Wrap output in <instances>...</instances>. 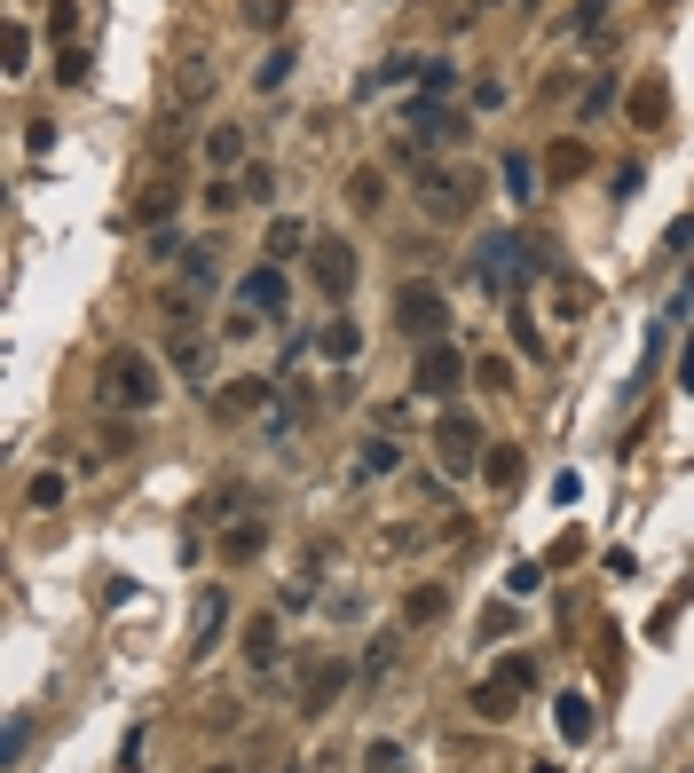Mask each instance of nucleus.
<instances>
[{
	"label": "nucleus",
	"mask_w": 694,
	"mask_h": 773,
	"mask_svg": "<svg viewBox=\"0 0 694 773\" xmlns=\"http://www.w3.org/2000/svg\"><path fill=\"white\" fill-rule=\"evenodd\" d=\"M347 206H356V214L387 206V175H379V166H356V175H347Z\"/></svg>",
	"instance_id": "nucleus-24"
},
{
	"label": "nucleus",
	"mask_w": 694,
	"mask_h": 773,
	"mask_svg": "<svg viewBox=\"0 0 694 773\" xmlns=\"http://www.w3.org/2000/svg\"><path fill=\"white\" fill-rule=\"evenodd\" d=\"M576 497H584V474L561 466V474H553V505H576Z\"/></svg>",
	"instance_id": "nucleus-51"
},
{
	"label": "nucleus",
	"mask_w": 694,
	"mask_h": 773,
	"mask_svg": "<svg viewBox=\"0 0 694 773\" xmlns=\"http://www.w3.org/2000/svg\"><path fill=\"white\" fill-rule=\"evenodd\" d=\"M607 103H616V79H592V88H584V119H599Z\"/></svg>",
	"instance_id": "nucleus-50"
},
{
	"label": "nucleus",
	"mask_w": 694,
	"mask_h": 773,
	"mask_svg": "<svg viewBox=\"0 0 694 773\" xmlns=\"http://www.w3.org/2000/svg\"><path fill=\"white\" fill-rule=\"evenodd\" d=\"M443 608H450V592H443V584H410V599H403V624L418 632V624H434Z\"/></svg>",
	"instance_id": "nucleus-28"
},
{
	"label": "nucleus",
	"mask_w": 694,
	"mask_h": 773,
	"mask_svg": "<svg viewBox=\"0 0 694 773\" xmlns=\"http://www.w3.org/2000/svg\"><path fill=\"white\" fill-rule=\"evenodd\" d=\"M418 206H426V221H466L474 214V166H426Z\"/></svg>",
	"instance_id": "nucleus-6"
},
{
	"label": "nucleus",
	"mask_w": 694,
	"mask_h": 773,
	"mask_svg": "<svg viewBox=\"0 0 694 773\" xmlns=\"http://www.w3.org/2000/svg\"><path fill=\"white\" fill-rule=\"evenodd\" d=\"M395 331L418 339V348H426V339H450V300H443L434 277H403L395 285Z\"/></svg>",
	"instance_id": "nucleus-2"
},
{
	"label": "nucleus",
	"mask_w": 694,
	"mask_h": 773,
	"mask_svg": "<svg viewBox=\"0 0 694 773\" xmlns=\"http://www.w3.org/2000/svg\"><path fill=\"white\" fill-rule=\"evenodd\" d=\"M316 356H331V364H356V356H364V324H356V316H331V324H316Z\"/></svg>",
	"instance_id": "nucleus-15"
},
{
	"label": "nucleus",
	"mask_w": 694,
	"mask_h": 773,
	"mask_svg": "<svg viewBox=\"0 0 694 773\" xmlns=\"http://www.w3.org/2000/svg\"><path fill=\"white\" fill-rule=\"evenodd\" d=\"M308 277H316L324 300H347V293H356V277H364V269H356V245H347V237H316V269H308Z\"/></svg>",
	"instance_id": "nucleus-8"
},
{
	"label": "nucleus",
	"mask_w": 694,
	"mask_h": 773,
	"mask_svg": "<svg viewBox=\"0 0 694 773\" xmlns=\"http://www.w3.org/2000/svg\"><path fill=\"white\" fill-rule=\"evenodd\" d=\"M24 150H56V119H32L24 127Z\"/></svg>",
	"instance_id": "nucleus-53"
},
{
	"label": "nucleus",
	"mask_w": 694,
	"mask_h": 773,
	"mask_svg": "<svg viewBox=\"0 0 694 773\" xmlns=\"http://www.w3.org/2000/svg\"><path fill=\"white\" fill-rule=\"evenodd\" d=\"M277 655H285V647H277V616H260V624L245 632V663H252V671H277Z\"/></svg>",
	"instance_id": "nucleus-29"
},
{
	"label": "nucleus",
	"mask_w": 694,
	"mask_h": 773,
	"mask_svg": "<svg viewBox=\"0 0 694 773\" xmlns=\"http://www.w3.org/2000/svg\"><path fill=\"white\" fill-rule=\"evenodd\" d=\"M513 348H520V356H545V331H537L529 308H513Z\"/></svg>",
	"instance_id": "nucleus-37"
},
{
	"label": "nucleus",
	"mask_w": 694,
	"mask_h": 773,
	"mask_svg": "<svg viewBox=\"0 0 694 773\" xmlns=\"http://www.w3.org/2000/svg\"><path fill=\"white\" fill-rule=\"evenodd\" d=\"M63 497H71V482H63V474H56V466H48V474H32V482H24V505H32V513H63Z\"/></svg>",
	"instance_id": "nucleus-30"
},
{
	"label": "nucleus",
	"mask_w": 694,
	"mask_h": 773,
	"mask_svg": "<svg viewBox=\"0 0 694 773\" xmlns=\"http://www.w3.org/2000/svg\"><path fill=\"white\" fill-rule=\"evenodd\" d=\"M537 584H545V561H520V568H513V576H505V592H513V599H529V592H537Z\"/></svg>",
	"instance_id": "nucleus-44"
},
{
	"label": "nucleus",
	"mask_w": 694,
	"mask_h": 773,
	"mask_svg": "<svg viewBox=\"0 0 694 773\" xmlns=\"http://www.w3.org/2000/svg\"><path fill=\"white\" fill-rule=\"evenodd\" d=\"M418 71H426V56H387V63H371V71L356 79V103H371V96H387V88H418Z\"/></svg>",
	"instance_id": "nucleus-14"
},
{
	"label": "nucleus",
	"mask_w": 694,
	"mask_h": 773,
	"mask_svg": "<svg viewBox=\"0 0 694 773\" xmlns=\"http://www.w3.org/2000/svg\"><path fill=\"white\" fill-rule=\"evenodd\" d=\"M308 418H316V403H308L300 387H285V395L269 403V418H260V426H269V443H293V435H300Z\"/></svg>",
	"instance_id": "nucleus-16"
},
{
	"label": "nucleus",
	"mask_w": 694,
	"mask_h": 773,
	"mask_svg": "<svg viewBox=\"0 0 694 773\" xmlns=\"http://www.w3.org/2000/svg\"><path fill=\"white\" fill-rule=\"evenodd\" d=\"M252 553H269V522H237V529H221V561H252Z\"/></svg>",
	"instance_id": "nucleus-27"
},
{
	"label": "nucleus",
	"mask_w": 694,
	"mask_h": 773,
	"mask_svg": "<svg viewBox=\"0 0 694 773\" xmlns=\"http://www.w3.org/2000/svg\"><path fill=\"white\" fill-rule=\"evenodd\" d=\"M482 482H489V489H513V482H520V450H513V443H497V450L482 458Z\"/></svg>",
	"instance_id": "nucleus-31"
},
{
	"label": "nucleus",
	"mask_w": 694,
	"mask_h": 773,
	"mask_svg": "<svg viewBox=\"0 0 694 773\" xmlns=\"http://www.w3.org/2000/svg\"><path fill=\"white\" fill-rule=\"evenodd\" d=\"M678 387H686V403H694V339L678 348Z\"/></svg>",
	"instance_id": "nucleus-55"
},
{
	"label": "nucleus",
	"mask_w": 694,
	"mask_h": 773,
	"mask_svg": "<svg viewBox=\"0 0 694 773\" xmlns=\"http://www.w3.org/2000/svg\"><path fill=\"white\" fill-rule=\"evenodd\" d=\"M221 624H229V592H221V584H206V592H198V608H190V663H206V655L221 647Z\"/></svg>",
	"instance_id": "nucleus-13"
},
{
	"label": "nucleus",
	"mask_w": 694,
	"mask_h": 773,
	"mask_svg": "<svg viewBox=\"0 0 694 773\" xmlns=\"http://www.w3.org/2000/svg\"><path fill=\"white\" fill-rule=\"evenodd\" d=\"M607 190H616V198L632 206V198L647 190V166H640V158H632V166H616V175H607Z\"/></svg>",
	"instance_id": "nucleus-40"
},
{
	"label": "nucleus",
	"mask_w": 694,
	"mask_h": 773,
	"mask_svg": "<svg viewBox=\"0 0 694 773\" xmlns=\"http://www.w3.org/2000/svg\"><path fill=\"white\" fill-rule=\"evenodd\" d=\"M174 206H182V190H174V182H150V190L135 198V229H166Z\"/></svg>",
	"instance_id": "nucleus-20"
},
{
	"label": "nucleus",
	"mask_w": 694,
	"mask_h": 773,
	"mask_svg": "<svg viewBox=\"0 0 694 773\" xmlns=\"http://www.w3.org/2000/svg\"><path fill=\"white\" fill-rule=\"evenodd\" d=\"M237 190H245V206H269V190H277V175H269V166H260V158H252V166H245V182H237Z\"/></svg>",
	"instance_id": "nucleus-39"
},
{
	"label": "nucleus",
	"mask_w": 694,
	"mask_h": 773,
	"mask_svg": "<svg viewBox=\"0 0 694 773\" xmlns=\"http://www.w3.org/2000/svg\"><path fill=\"white\" fill-rule=\"evenodd\" d=\"M474 277H482L489 300H520V285L537 277V245L520 229H482L474 237Z\"/></svg>",
	"instance_id": "nucleus-1"
},
{
	"label": "nucleus",
	"mask_w": 694,
	"mask_h": 773,
	"mask_svg": "<svg viewBox=\"0 0 694 773\" xmlns=\"http://www.w3.org/2000/svg\"><path fill=\"white\" fill-rule=\"evenodd\" d=\"M529 686H537V655H505V663H497V671L474 686V711L505 726V719L520 711V695H529Z\"/></svg>",
	"instance_id": "nucleus-5"
},
{
	"label": "nucleus",
	"mask_w": 694,
	"mask_h": 773,
	"mask_svg": "<svg viewBox=\"0 0 694 773\" xmlns=\"http://www.w3.org/2000/svg\"><path fill=\"white\" fill-rule=\"evenodd\" d=\"M182 71H190V79H182V103H206V96H214V71H206V63H182Z\"/></svg>",
	"instance_id": "nucleus-48"
},
{
	"label": "nucleus",
	"mask_w": 694,
	"mask_h": 773,
	"mask_svg": "<svg viewBox=\"0 0 694 773\" xmlns=\"http://www.w3.org/2000/svg\"><path fill=\"white\" fill-rule=\"evenodd\" d=\"M592 300H599V293H592L576 269H561V277H553V316H561V324H584V316H592Z\"/></svg>",
	"instance_id": "nucleus-17"
},
{
	"label": "nucleus",
	"mask_w": 694,
	"mask_h": 773,
	"mask_svg": "<svg viewBox=\"0 0 694 773\" xmlns=\"http://www.w3.org/2000/svg\"><path fill=\"white\" fill-rule=\"evenodd\" d=\"M387 663H395V640H379V647L364 655V678H387Z\"/></svg>",
	"instance_id": "nucleus-54"
},
{
	"label": "nucleus",
	"mask_w": 694,
	"mask_h": 773,
	"mask_svg": "<svg viewBox=\"0 0 694 773\" xmlns=\"http://www.w3.org/2000/svg\"><path fill=\"white\" fill-rule=\"evenodd\" d=\"M24 742H32V719L17 711V719H9V734H0V757H9V765H17V757H24Z\"/></svg>",
	"instance_id": "nucleus-46"
},
{
	"label": "nucleus",
	"mask_w": 694,
	"mask_h": 773,
	"mask_svg": "<svg viewBox=\"0 0 694 773\" xmlns=\"http://www.w3.org/2000/svg\"><path fill=\"white\" fill-rule=\"evenodd\" d=\"M347 678H364V663H347V655H324V663L300 678V711H308V719H324V711L347 695Z\"/></svg>",
	"instance_id": "nucleus-10"
},
{
	"label": "nucleus",
	"mask_w": 694,
	"mask_h": 773,
	"mask_svg": "<svg viewBox=\"0 0 694 773\" xmlns=\"http://www.w3.org/2000/svg\"><path fill=\"white\" fill-rule=\"evenodd\" d=\"M119 773H142V765H135V757H127V765H119Z\"/></svg>",
	"instance_id": "nucleus-57"
},
{
	"label": "nucleus",
	"mask_w": 694,
	"mask_h": 773,
	"mask_svg": "<svg viewBox=\"0 0 694 773\" xmlns=\"http://www.w3.org/2000/svg\"><path fill=\"white\" fill-rule=\"evenodd\" d=\"M466 387V356H458V339H426L418 364H410V395L418 403H458Z\"/></svg>",
	"instance_id": "nucleus-4"
},
{
	"label": "nucleus",
	"mask_w": 694,
	"mask_h": 773,
	"mask_svg": "<svg viewBox=\"0 0 694 773\" xmlns=\"http://www.w3.org/2000/svg\"><path fill=\"white\" fill-rule=\"evenodd\" d=\"M285 17H293V0H245V24L252 32H285Z\"/></svg>",
	"instance_id": "nucleus-33"
},
{
	"label": "nucleus",
	"mask_w": 694,
	"mask_h": 773,
	"mask_svg": "<svg viewBox=\"0 0 694 773\" xmlns=\"http://www.w3.org/2000/svg\"><path fill=\"white\" fill-rule=\"evenodd\" d=\"M553 726H561L568 750H584V742H592V703H584V695H561V703H553Z\"/></svg>",
	"instance_id": "nucleus-21"
},
{
	"label": "nucleus",
	"mask_w": 694,
	"mask_h": 773,
	"mask_svg": "<svg viewBox=\"0 0 694 773\" xmlns=\"http://www.w3.org/2000/svg\"><path fill=\"white\" fill-rule=\"evenodd\" d=\"M285 300H293V285H285V269H277V261H260V269H245V277H237V308H245V316H260V324L285 316Z\"/></svg>",
	"instance_id": "nucleus-9"
},
{
	"label": "nucleus",
	"mask_w": 694,
	"mask_h": 773,
	"mask_svg": "<svg viewBox=\"0 0 694 773\" xmlns=\"http://www.w3.org/2000/svg\"><path fill=\"white\" fill-rule=\"evenodd\" d=\"M182 285H190V300H206V293L221 285V252H214V245H190V252H182Z\"/></svg>",
	"instance_id": "nucleus-19"
},
{
	"label": "nucleus",
	"mask_w": 694,
	"mask_h": 773,
	"mask_svg": "<svg viewBox=\"0 0 694 773\" xmlns=\"http://www.w3.org/2000/svg\"><path fill=\"white\" fill-rule=\"evenodd\" d=\"M418 96H426V103H450V96H458V63H450V56H426Z\"/></svg>",
	"instance_id": "nucleus-26"
},
{
	"label": "nucleus",
	"mask_w": 694,
	"mask_h": 773,
	"mask_svg": "<svg viewBox=\"0 0 694 773\" xmlns=\"http://www.w3.org/2000/svg\"><path fill=\"white\" fill-rule=\"evenodd\" d=\"M277 395H285L277 379H252V371H245V379H221L214 410H221V418H269V403H277Z\"/></svg>",
	"instance_id": "nucleus-12"
},
{
	"label": "nucleus",
	"mask_w": 694,
	"mask_h": 773,
	"mask_svg": "<svg viewBox=\"0 0 694 773\" xmlns=\"http://www.w3.org/2000/svg\"><path fill=\"white\" fill-rule=\"evenodd\" d=\"M497 175H505V198H513V206H537V158H529V150H505Z\"/></svg>",
	"instance_id": "nucleus-18"
},
{
	"label": "nucleus",
	"mask_w": 694,
	"mask_h": 773,
	"mask_svg": "<svg viewBox=\"0 0 694 773\" xmlns=\"http://www.w3.org/2000/svg\"><path fill=\"white\" fill-rule=\"evenodd\" d=\"M293 71H300V56H293V40H277L269 56H260V71H252V88H260V96H277L285 79H293Z\"/></svg>",
	"instance_id": "nucleus-23"
},
{
	"label": "nucleus",
	"mask_w": 694,
	"mask_h": 773,
	"mask_svg": "<svg viewBox=\"0 0 694 773\" xmlns=\"http://www.w3.org/2000/svg\"><path fill=\"white\" fill-rule=\"evenodd\" d=\"M624 119H632L640 135H655V127L671 119V79H663V71H640V79H632V96H624Z\"/></svg>",
	"instance_id": "nucleus-11"
},
{
	"label": "nucleus",
	"mask_w": 694,
	"mask_h": 773,
	"mask_svg": "<svg viewBox=\"0 0 694 773\" xmlns=\"http://www.w3.org/2000/svg\"><path fill=\"white\" fill-rule=\"evenodd\" d=\"M584 166H592V150H584V142H553V182H576Z\"/></svg>",
	"instance_id": "nucleus-35"
},
{
	"label": "nucleus",
	"mask_w": 694,
	"mask_h": 773,
	"mask_svg": "<svg viewBox=\"0 0 694 773\" xmlns=\"http://www.w3.org/2000/svg\"><path fill=\"white\" fill-rule=\"evenodd\" d=\"M71 32H79V9H71V0H56V9H48V40L71 48Z\"/></svg>",
	"instance_id": "nucleus-47"
},
{
	"label": "nucleus",
	"mask_w": 694,
	"mask_h": 773,
	"mask_svg": "<svg viewBox=\"0 0 694 773\" xmlns=\"http://www.w3.org/2000/svg\"><path fill=\"white\" fill-rule=\"evenodd\" d=\"M300 245H308V221H293V214L269 221V261H285V252H300Z\"/></svg>",
	"instance_id": "nucleus-34"
},
{
	"label": "nucleus",
	"mask_w": 694,
	"mask_h": 773,
	"mask_svg": "<svg viewBox=\"0 0 694 773\" xmlns=\"http://www.w3.org/2000/svg\"><path fill=\"white\" fill-rule=\"evenodd\" d=\"M505 103H513L505 79H474V111H505Z\"/></svg>",
	"instance_id": "nucleus-45"
},
{
	"label": "nucleus",
	"mask_w": 694,
	"mask_h": 773,
	"mask_svg": "<svg viewBox=\"0 0 694 773\" xmlns=\"http://www.w3.org/2000/svg\"><path fill=\"white\" fill-rule=\"evenodd\" d=\"M56 88H87V48H63L56 56Z\"/></svg>",
	"instance_id": "nucleus-41"
},
{
	"label": "nucleus",
	"mask_w": 694,
	"mask_h": 773,
	"mask_svg": "<svg viewBox=\"0 0 694 773\" xmlns=\"http://www.w3.org/2000/svg\"><path fill=\"white\" fill-rule=\"evenodd\" d=\"M474 379H482V387H497V395H505V387H513V356H482V364H474Z\"/></svg>",
	"instance_id": "nucleus-42"
},
{
	"label": "nucleus",
	"mask_w": 694,
	"mask_h": 773,
	"mask_svg": "<svg viewBox=\"0 0 694 773\" xmlns=\"http://www.w3.org/2000/svg\"><path fill=\"white\" fill-rule=\"evenodd\" d=\"M214 773H237V765H214Z\"/></svg>",
	"instance_id": "nucleus-58"
},
{
	"label": "nucleus",
	"mask_w": 694,
	"mask_h": 773,
	"mask_svg": "<svg viewBox=\"0 0 694 773\" xmlns=\"http://www.w3.org/2000/svg\"><path fill=\"white\" fill-rule=\"evenodd\" d=\"M466 9H505V0H466Z\"/></svg>",
	"instance_id": "nucleus-56"
},
{
	"label": "nucleus",
	"mask_w": 694,
	"mask_h": 773,
	"mask_svg": "<svg viewBox=\"0 0 694 773\" xmlns=\"http://www.w3.org/2000/svg\"><path fill=\"white\" fill-rule=\"evenodd\" d=\"M474 450H482V418H474V410H458V403H443V418H434V458H443L450 474H466V466H474Z\"/></svg>",
	"instance_id": "nucleus-7"
},
{
	"label": "nucleus",
	"mask_w": 694,
	"mask_h": 773,
	"mask_svg": "<svg viewBox=\"0 0 694 773\" xmlns=\"http://www.w3.org/2000/svg\"><path fill=\"white\" fill-rule=\"evenodd\" d=\"M395 466H403V443H395V435H371V443L356 450V474H364V482H379V474H395Z\"/></svg>",
	"instance_id": "nucleus-25"
},
{
	"label": "nucleus",
	"mask_w": 694,
	"mask_h": 773,
	"mask_svg": "<svg viewBox=\"0 0 694 773\" xmlns=\"http://www.w3.org/2000/svg\"><path fill=\"white\" fill-rule=\"evenodd\" d=\"M607 9H616V0H576V9H568V40H592L607 24Z\"/></svg>",
	"instance_id": "nucleus-32"
},
{
	"label": "nucleus",
	"mask_w": 694,
	"mask_h": 773,
	"mask_svg": "<svg viewBox=\"0 0 694 773\" xmlns=\"http://www.w3.org/2000/svg\"><path fill=\"white\" fill-rule=\"evenodd\" d=\"M364 765H371V773H403V742H387V734H379V742L364 750Z\"/></svg>",
	"instance_id": "nucleus-43"
},
{
	"label": "nucleus",
	"mask_w": 694,
	"mask_h": 773,
	"mask_svg": "<svg viewBox=\"0 0 694 773\" xmlns=\"http://www.w3.org/2000/svg\"><path fill=\"white\" fill-rule=\"evenodd\" d=\"M237 206H245L237 182H214V190H206V214H237Z\"/></svg>",
	"instance_id": "nucleus-49"
},
{
	"label": "nucleus",
	"mask_w": 694,
	"mask_h": 773,
	"mask_svg": "<svg viewBox=\"0 0 694 773\" xmlns=\"http://www.w3.org/2000/svg\"><path fill=\"white\" fill-rule=\"evenodd\" d=\"M96 387H103V403H119V410H150V403H158V364H150L142 348H111L103 371H96Z\"/></svg>",
	"instance_id": "nucleus-3"
},
{
	"label": "nucleus",
	"mask_w": 694,
	"mask_h": 773,
	"mask_svg": "<svg viewBox=\"0 0 694 773\" xmlns=\"http://www.w3.org/2000/svg\"><path fill=\"white\" fill-rule=\"evenodd\" d=\"M206 166H214V175H237V166H245V127H214L206 135Z\"/></svg>",
	"instance_id": "nucleus-22"
},
{
	"label": "nucleus",
	"mask_w": 694,
	"mask_h": 773,
	"mask_svg": "<svg viewBox=\"0 0 694 773\" xmlns=\"http://www.w3.org/2000/svg\"><path fill=\"white\" fill-rule=\"evenodd\" d=\"M520 632V616L505 608V599H489V608H482V640H513Z\"/></svg>",
	"instance_id": "nucleus-38"
},
{
	"label": "nucleus",
	"mask_w": 694,
	"mask_h": 773,
	"mask_svg": "<svg viewBox=\"0 0 694 773\" xmlns=\"http://www.w3.org/2000/svg\"><path fill=\"white\" fill-rule=\"evenodd\" d=\"M663 245H671V252H694V214H678V221L663 229Z\"/></svg>",
	"instance_id": "nucleus-52"
},
{
	"label": "nucleus",
	"mask_w": 694,
	"mask_h": 773,
	"mask_svg": "<svg viewBox=\"0 0 694 773\" xmlns=\"http://www.w3.org/2000/svg\"><path fill=\"white\" fill-rule=\"evenodd\" d=\"M9 79H32V24H9Z\"/></svg>",
	"instance_id": "nucleus-36"
}]
</instances>
